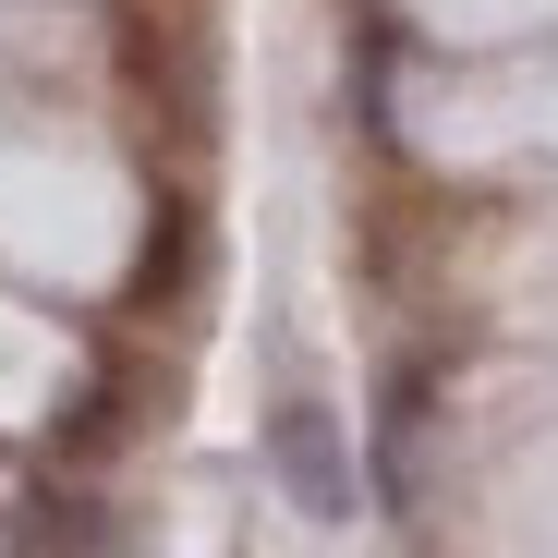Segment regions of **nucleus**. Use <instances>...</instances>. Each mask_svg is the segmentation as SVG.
<instances>
[{"instance_id":"obj_1","label":"nucleus","mask_w":558,"mask_h":558,"mask_svg":"<svg viewBox=\"0 0 558 558\" xmlns=\"http://www.w3.org/2000/svg\"><path fill=\"white\" fill-rule=\"evenodd\" d=\"M267 461H279V486H292L304 522H352V449H340L328 401H279L267 413Z\"/></svg>"}]
</instances>
